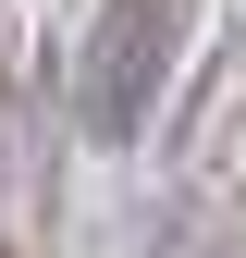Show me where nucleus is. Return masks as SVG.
<instances>
[{
  "label": "nucleus",
  "mask_w": 246,
  "mask_h": 258,
  "mask_svg": "<svg viewBox=\"0 0 246 258\" xmlns=\"http://www.w3.org/2000/svg\"><path fill=\"white\" fill-rule=\"evenodd\" d=\"M0 258H13V246H0Z\"/></svg>",
  "instance_id": "3"
},
{
  "label": "nucleus",
  "mask_w": 246,
  "mask_h": 258,
  "mask_svg": "<svg viewBox=\"0 0 246 258\" xmlns=\"http://www.w3.org/2000/svg\"><path fill=\"white\" fill-rule=\"evenodd\" d=\"M0 123H13V13H0ZM13 148V136H0Z\"/></svg>",
  "instance_id": "2"
},
{
  "label": "nucleus",
  "mask_w": 246,
  "mask_h": 258,
  "mask_svg": "<svg viewBox=\"0 0 246 258\" xmlns=\"http://www.w3.org/2000/svg\"><path fill=\"white\" fill-rule=\"evenodd\" d=\"M184 25H197V0H99L86 61H74V123L99 148H136L148 136V111H160V86L184 61Z\"/></svg>",
  "instance_id": "1"
}]
</instances>
